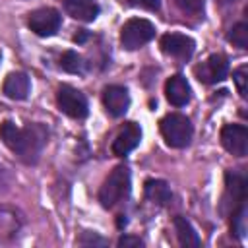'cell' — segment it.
<instances>
[{
	"label": "cell",
	"mask_w": 248,
	"mask_h": 248,
	"mask_svg": "<svg viewBox=\"0 0 248 248\" xmlns=\"http://www.w3.org/2000/svg\"><path fill=\"white\" fill-rule=\"evenodd\" d=\"M2 141L25 163H35L46 143V130L41 124H27L17 128L14 122L4 120L0 124Z\"/></svg>",
	"instance_id": "obj_1"
},
{
	"label": "cell",
	"mask_w": 248,
	"mask_h": 248,
	"mask_svg": "<svg viewBox=\"0 0 248 248\" xmlns=\"http://www.w3.org/2000/svg\"><path fill=\"white\" fill-rule=\"evenodd\" d=\"M130 192V170L124 165L114 167V170L107 176L99 190V202L103 207H114L122 198H126Z\"/></svg>",
	"instance_id": "obj_2"
},
{
	"label": "cell",
	"mask_w": 248,
	"mask_h": 248,
	"mask_svg": "<svg viewBox=\"0 0 248 248\" xmlns=\"http://www.w3.org/2000/svg\"><path fill=\"white\" fill-rule=\"evenodd\" d=\"M192 122L180 112H170L161 120V134L170 147H186L192 140Z\"/></svg>",
	"instance_id": "obj_3"
},
{
	"label": "cell",
	"mask_w": 248,
	"mask_h": 248,
	"mask_svg": "<svg viewBox=\"0 0 248 248\" xmlns=\"http://www.w3.org/2000/svg\"><path fill=\"white\" fill-rule=\"evenodd\" d=\"M155 37V25L143 17L128 19L120 29V43L126 50H136Z\"/></svg>",
	"instance_id": "obj_4"
},
{
	"label": "cell",
	"mask_w": 248,
	"mask_h": 248,
	"mask_svg": "<svg viewBox=\"0 0 248 248\" xmlns=\"http://www.w3.org/2000/svg\"><path fill=\"white\" fill-rule=\"evenodd\" d=\"M56 103L60 107V110L72 118H85L89 112L87 107V99L81 91H78L72 85H60L58 93H56Z\"/></svg>",
	"instance_id": "obj_5"
},
{
	"label": "cell",
	"mask_w": 248,
	"mask_h": 248,
	"mask_svg": "<svg viewBox=\"0 0 248 248\" xmlns=\"http://www.w3.org/2000/svg\"><path fill=\"white\" fill-rule=\"evenodd\" d=\"M27 25L39 37H52L60 29L62 17L54 8H39V10L29 14Z\"/></svg>",
	"instance_id": "obj_6"
},
{
	"label": "cell",
	"mask_w": 248,
	"mask_h": 248,
	"mask_svg": "<svg viewBox=\"0 0 248 248\" xmlns=\"http://www.w3.org/2000/svg\"><path fill=\"white\" fill-rule=\"evenodd\" d=\"M221 143L234 157H244L248 151V128L242 124H225L221 128Z\"/></svg>",
	"instance_id": "obj_7"
},
{
	"label": "cell",
	"mask_w": 248,
	"mask_h": 248,
	"mask_svg": "<svg viewBox=\"0 0 248 248\" xmlns=\"http://www.w3.org/2000/svg\"><path fill=\"white\" fill-rule=\"evenodd\" d=\"M194 72L202 83H217V81H223L227 78L229 60L223 54H211L202 64H198Z\"/></svg>",
	"instance_id": "obj_8"
},
{
	"label": "cell",
	"mask_w": 248,
	"mask_h": 248,
	"mask_svg": "<svg viewBox=\"0 0 248 248\" xmlns=\"http://www.w3.org/2000/svg\"><path fill=\"white\" fill-rule=\"evenodd\" d=\"M159 46L165 54L172 56V58H178V60H188L192 54H194V48H196V43L194 39H190L188 35H182V33H167L161 37L159 41Z\"/></svg>",
	"instance_id": "obj_9"
},
{
	"label": "cell",
	"mask_w": 248,
	"mask_h": 248,
	"mask_svg": "<svg viewBox=\"0 0 248 248\" xmlns=\"http://www.w3.org/2000/svg\"><path fill=\"white\" fill-rule=\"evenodd\" d=\"M103 105L107 108V112L114 118L124 116V112L130 107V93L126 87L122 85H108L103 91Z\"/></svg>",
	"instance_id": "obj_10"
},
{
	"label": "cell",
	"mask_w": 248,
	"mask_h": 248,
	"mask_svg": "<svg viewBox=\"0 0 248 248\" xmlns=\"http://www.w3.org/2000/svg\"><path fill=\"white\" fill-rule=\"evenodd\" d=\"M140 140H141V130H140V126H138L136 122H126L124 128L116 134V138H114V141H112V153H114L116 157H124V155H128L132 149L138 147Z\"/></svg>",
	"instance_id": "obj_11"
},
{
	"label": "cell",
	"mask_w": 248,
	"mask_h": 248,
	"mask_svg": "<svg viewBox=\"0 0 248 248\" xmlns=\"http://www.w3.org/2000/svg\"><path fill=\"white\" fill-rule=\"evenodd\" d=\"M165 95H167V101L174 107H184L190 97H192V89H190V83L186 81L184 76L176 74L172 78L167 79L165 83Z\"/></svg>",
	"instance_id": "obj_12"
},
{
	"label": "cell",
	"mask_w": 248,
	"mask_h": 248,
	"mask_svg": "<svg viewBox=\"0 0 248 248\" xmlns=\"http://www.w3.org/2000/svg\"><path fill=\"white\" fill-rule=\"evenodd\" d=\"M2 91L8 99H14V101H23L27 99L29 91H31V81H29V76L23 74V72H14L10 74L6 79H4V85H2Z\"/></svg>",
	"instance_id": "obj_13"
},
{
	"label": "cell",
	"mask_w": 248,
	"mask_h": 248,
	"mask_svg": "<svg viewBox=\"0 0 248 248\" xmlns=\"http://www.w3.org/2000/svg\"><path fill=\"white\" fill-rule=\"evenodd\" d=\"M64 10L74 19L89 23L99 16L101 8H99L97 0H64Z\"/></svg>",
	"instance_id": "obj_14"
},
{
	"label": "cell",
	"mask_w": 248,
	"mask_h": 248,
	"mask_svg": "<svg viewBox=\"0 0 248 248\" xmlns=\"http://www.w3.org/2000/svg\"><path fill=\"white\" fill-rule=\"evenodd\" d=\"M19 217L6 207H0V242L12 240L19 231Z\"/></svg>",
	"instance_id": "obj_15"
},
{
	"label": "cell",
	"mask_w": 248,
	"mask_h": 248,
	"mask_svg": "<svg viewBox=\"0 0 248 248\" xmlns=\"http://www.w3.org/2000/svg\"><path fill=\"white\" fill-rule=\"evenodd\" d=\"M145 198L151 200L153 203H159V205H165L170 202L172 194H170V188L165 180H147L145 182Z\"/></svg>",
	"instance_id": "obj_16"
},
{
	"label": "cell",
	"mask_w": 248,
	"mask_h": 248,
	"mask_svg": "<svg viewBox=\"0 0 248 248\" xmlns=\"http://www.w3.org/2000/svg\"><path fill=\"white\" fill-rule=\"evenodd\" d=\"M174 231H176V236H178V242L182 246H200V236L198 232L194 231V227L184 219V217H174Z\"/></svg>",
	"instance_id": "obj_17"
},
{
	"label": "cell",
	"mask_w": 248,
	"mask_h": 248,
	"mask_svg": "<svg viewBox=\"0 0 248 248\" xmlns=\"http://www.w3.org/2000/svg\"><path fill=\"white\" fill-rule=\"evenodd\" d=\"M83 66H85L83 58L78 52H74V50H66L60 56V68L66 70V72H70V74H81L83 72Z\"/></svg>",
	"instance_id": "obj_18"
},
{
	"label": "cell",
	"mask_w": 248,
	"mask_h": 248,
	"mask_svg": "<svg viewBox=\"0 0 248 248\" xmlns=\"http://www.w3.org/2000/svg\"><path fill=\"white\" fill-rule=\"evenodd\" d=\"M229 41H231L232 45H236L238 48H246V46H248V25H246L244 21L236 23V25L231 29V33H229Z\"/></svg>",
	"instance_id": "obj_19"
},
{
	"label": "cell",
	"mask_w": 248,
	"mask_h": 248,
	"mask_svg": "<svg viewBox=\"0 0 248 248\" xmlns=\"http://www.w3.org/2000/svg\"><path fill=\"white\" fill-rule=\"evenodd\" d=\"M174 4L190 16H200L203 14V0H174Z\"/></svg>",
	"instance_id": "obj_20"
},
{
	"label": "cell",
	"mask_w": 248,
	"mask_h": 248,
	"mask_svg": "<svg viewBox=\"0 0 248 248\" xmlns=\"http://www.w3.org/2000/svg\"><path fill=\"white\" fill-rule=\"evenodd\" d=\"M246 74H248V68H246V66H240V68L234 70V74H232L240 97H246Z\"/></svg>",
	"instance_id": "obj_21"
},
{
	"label": "cell",
	"mask_w": 248,
	"mask_h": 248,
	"mask_svg": "<svg viewBox=\"0 0 248 248\" xmlns=\"http://www.w3.org/2000/svg\"><path fill=\"white\" fill-rule=\"evenodd\" d=\"M126 2L132 8H141V10H149V12H157L161 8V0H126Z\"/></svg>",
	"instance_id": "obj_22"
},
{
	"label": "cell",
	"mask_w": 248,
	"mask_h": 248,
	"mask_svg": "<svg viewBox=\"0 0 248 248\" xmlns=\"http://www.w3.org/2000/svg\"><path fill=\"white\" fill-rule=\"evenodd\" d=\"M78 242L79 244H83V246H95V244H99V246H105L107 244V240L105 238H101V236H97L95 232H83L79 238H78Z\"/></svg>",
	"instance_id": "obj_23"
},
{
	"label": "cell",
	"mask_w": 248,
	"mask_h": 248,
	"mask_svg": "<svg viewBox=\"0 0 248 248\" xmlns=\"http://www.w3.org/2000/svg\"><path fill=\"white\" fill-rule=\"evenodd\" d=\"M143 242H141V238H138V236H120L118 238V246H141Z\"/></svg>",
	"instance_id": "obj_24"
},
{
	"label": "cell",
	"mask_w": 248,
	"mask_h": 248,
	"mask_svg": "<svg viewBox=\"0 0 248 248\" xmlns=\"http://www.w3.org/2000/svg\"><path fill=\"white\" fill-rule=\"evenodd\" d=\"M219 2H223V4H231V2H236V0H219Z\"/></svg>",
	"instance_id": "obj_25"
},
{
	"label": "cell",
	"mask_w": 248,
	"mask_h": 248,
	"mask_svg": "<svg viewBox=\"0 0 248 248\" xmlns=\"http://www.w3.org/2000/svg\"><path fill=\"white\" fill-rule=\"evenodd\" d=\"M0 184H2V167H0Z\"/></svg>",
	"instance_id": "obj_26"
}]
</instances>
